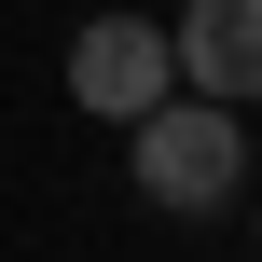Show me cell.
<instances>
[{"label": "cell", "mask_w": 262, "mask_h": 262, "mask_svg": "<svg viewBox=\"0 0 262 262\" xmlns=\"http://www.w3.org/2000/svg\"><path fill=\"white\" fill-rule=\"evenodd\" d=\"M124 166H138V193H152V207L207 221V207H235V193H249V124H235L221 97L166 83V97L124 124Z\"/></svg>", "instance_id": "6da1fadb"}, {"label": "cell", "mask_w": 262, "mask_h": 262, "mask_svg": "<svg viewBox=\"0 0 262 262\" xmlns=\"http://www.w3.org/2000/svg\"><path fill=\"white\" fill-rule=\"evenodd\" d=\"M166 83H180V55H166V14H83V41H69V97H83L97 124H138Z\"/></svg>", "instance_id": "7a4b0ae2"}, {"label": "cell", "mask_w": 262, "mask_h": 262, "mask_svg": "<svg viewBox=\"0 0 262 262\" xmlns=\"http://www.w3.org/2000/svg\"><path fill=\"white\" fill-rule=\"evenodd\" d=\"M166 55H180V83H193V97L249 111V97H262V0H180Z\"/></svg>", "instance_id": "3957f363"}]
</instances>
